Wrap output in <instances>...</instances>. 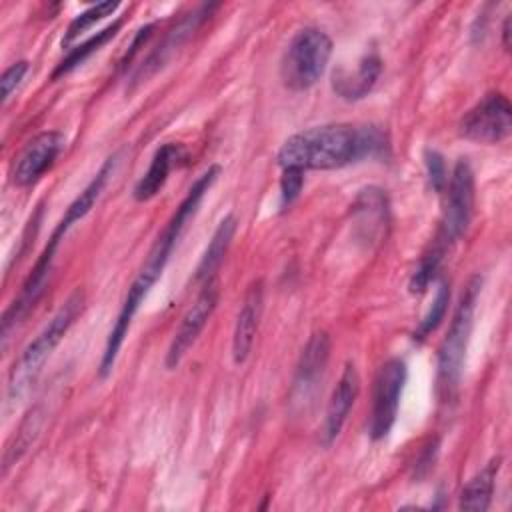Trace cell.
<instances>
[{
    "instance_id": "cell-1",
    "label": "cell",
    "mask_w": 512,
    "mask_h": 512,
    "mask_svg": "<svg viewBox=\"0 0 512 512\" xmlns=\"http://www.w3.org/2000/svg\"><path fill=\"white\" fill-rule=\"evenodd\" d=\"M220 174V166L212 164L208 166V170H204L196 180L194 184L190 186L188 194L184 196V200L178 204V208L174 210V214L170 216L168 224L164 226V230L158 234V238L154 240L142 268L138 270L136 278L132 280L126 296H124V302L120 306V312L116 316V322L108 334V340H106V346H104V352H102V360H100V376L106 378L114 364H116V358H118V352L124 344V338L128 336V330H130V324L142 304V300L146 298V294L150 292V288L156 284V280L162 276L168 260H170V254L182 234V230L186 228V222L190 220V216H194L200 200L204 198V194L212 188V184L216 182Z\"/></svg>"
},
{
    "instance_id": "cell-2",
    "label": "cell",
    "mask_w": 512,
    "mask_h": 512,
    "mask_svg": "<svg viewBox=\"0 0 512 512\" xmlns=\"http://www.w3.org/2000/svg\"><path fill=\"white\" fill-rule=\"evenodd\" d=\"M388 136L376 124H324L292 134L278 150L280 168L336 170L388 154Z\"/></svg>"
},
{
    "instance_id": "cell-3",
    "label": "cell",
    "mask_w": 512,
    "mask_h": 512,
    "mask_svg": "<svg viewBox=\"0 0 512 512\" xmlns=\"http://www.w3.org/2000/svg\"><path fill=\"white\" fill-rule=\"evenodd\" d=\"M84 294L80 290L72 292L66 302L56 310V314L48 320V324L36 334L32 342L22 350L20 360L12 366L8 378V400L16 402V398L24 392V388L36 378L52 350L60 344L64 334L70 330L74 320L82 310Z\"/></svg>"
},
{
    "instance_id": "cell-4",
    "label": "cell",
    "mask_w": 512,
    "mask_h": 512,
    "mask_svg": "<svg viewBox=\"0 0 512 512\" xmlns=\"http://www.w3.org/2000/svg\"><path fill=\"white\" fill-rule=\"evenodd\" d=\"M482 288V278L472 276L456 304L454 316L450 320V328L438 348V392L444 400H450L460 384L462 364L466 356V346L472 330V318L478 302V294Z\"/></svg>"
},
{
    "instance_id": "cell-5",
    "label": "cell",
    "mask_w": 512,
    "mask_h": 512,
    "mask_svg": "<svg viewBox=\"0 0 512 512\" xmlns=\"http://www.w3.org/2000/svg\"><path fill=\"white\" fill-rule=\"evenodd\" d=\"M330 56L332 40L324 30L316 26L298 30L288 42L280 60L282 84L292 92L312 88L326 72Z\"/></svg>"
},
{
    "instance_id": "cell-6",
    "label": "cell",
    "mask_w": 512,
    "mask_h": 512,
    "mask_svg": "<svg viewBox=\"0 0 512 512\" xmlns=\"http://www.w3.org/2000/svg\"><path fill=\"white\" fill-rule=\"evenodd\" d=\"M474 212V170L466 158H460L452 170L448 182L446 208L440 222V228L434 236V242L444 250H450L454 242H458L472 220Z\"/></svg>"
},
{
    "instance_id": "cell-7",
    "label": "cell",
    "mask_w": 512,
    "mask_h": 512,
    "mask_svg": "<svg viewBox=\"0 0 512 512\" xmlns=\"http://www.w3.org/2000/svg\"><path fill=\"white\" fill-rule=\"evenodd\" d=\"M406 374V362L400 358H390L378 368L372 386V406L368 422V434L372 440H382L390 434L398 416Z\"/></svg>"
},
{
    "instance_id": "cell-8",
    "label": "cell",
    "mask_w": 512,
    "mask_h": 512,
    "mask_svg": "<svg viewBox=\"0 0 512 512\" xmlns=\"http://www.w3.org/2000/svg\"><path fill=\"white\" fill-rule=\"evenodd\" d=\"M512 108L504 94L490 92L476 102L458 122L460 136L480 142L496 144L510 136Z\"/></svg>"
},
{
    "instance_id": "cell-9",
    "label": "cell",
    "mask_w": 512,
    "mask_h": 512,
    "mask_svg": "<svg viewBox=\"0 0 512 512\" xmlns=\"http://www.w3.org/2000/svg\"><path fill=\"white\" fill-rule=\"evenodd\" d=\"M218 296H220V288H218L216 278L202 284L200 294L196 296L194 304L182 316V320H180V324H178V328H176V332L170 340V346L166 350L164 366L168 370H174L182 362L186 352L192 348V344L198 340L200 332L204 330L206 322L210 320L212 312L216 310Z\"/></svg>"
},
{
    "instance_id": "cell-10",
    "label": "cell",
    "mask_w": 512,
    "mask_h": 512,
    "mask_svg": "<svg viewBox=\"0 0 512 512\" xmlns=\"http://www.w3.org/2000/svg\"><path fill=\"white\" fill-rule=\"evenodd\" d=\"M58 240L50 238L48 244L44 246L42 254L38 256L34 268L30 270V274L26 276L20 294L12 300V304L6 308L4 316H2V340L6 344L8 334L12 328H16L18 322H22L26 318V314L36 306V302L40 300V296L44 294V288L48 284L50 272H52V264H54V254L58 248Z\"/></svg>"
},
{
    "instance_id": "cell-11",
    "label": "cell",
    "mask_w": 512,
    "mask_h": 512,
    "mask_svg": "<svg viewBox=\"0 0 512 512\" xmlns=\"http://www.w3.org/2000/svg\"><path fill=\"white\" fill-rule=\"evenodd\" d=\"M330 358V338L326 332H316L310 336L300 352L294 380H292V402L306 406L316 396L320 382L324 378Z\"/></svg>"
},
{
    "instance_id": "cell-12",
    "label": "cell",
    "mask_w": 512,
    "mask_h": 512,
    "mask_svg": "<svg viewBox=\"0 0 512 512\" xmlns=\"http://www.w3.org/2000/svg\"><path fill=\"white\" fill-rule=\"evenodd\" d=\"M64 134L58 130H46L36 134L24 150L18 154L12 166V182L20 188L34 184L40 176L52 168L60 152L64 150Z\"/></svg>"
},
{
    "instance_id": "cell-13",
    "label": "cell",
    "mask_w": 512,
    "mask_h": 512,
    "mask_svg": "<svg viewBox=\"0 0 512 512\" xmlns=\"http://www.w3.org/2000/svg\"><path fill=\"white\" fill-rule=\"evenodd\" d=\"M218 8V4H200L196 10L186 14L166 36L164 40L144 58V62L132 72V82H142L154 72H158L170 56L202 26V22Z\"/></svg>"
},
{
    "instance_id": "cell-14",
    "label": "cell",
    "mask_w": 512,
    "mask_h": 512,
    "mask_svg": "<svg viewBox=\"0 0 512 512\" xmlns=\"http://www.w3.org/2000/svg\"><path fill=\"white\" fill-rule=\"evenodd\" d=\"M262 304H264V286L262 280H254L240 304L234 334H232V360L234 364H244L246 358L252 352V344L258 332V322L262 316Z\"/></svg>"
},
{
    "instance_id": "cell-15",
    "label": "cell",
    "mask_w": 512,
    "mask_h": 512,
    "mask_svg": "<svg viewBox=\"0 0 512 512\" xmlns=\"http://www.w3.org/2000/svg\"><path fill=\"white\" fill-rule=\"evenodd\" d=\"M360 392V376L354 364H346L338 384L332 390V396L328 400L326 406V414H324V426H322V442L326 446H330L338 434L342 432V426L358 398Z\"/></svg>"
},
{
    "instance_id": "cell-16",
    "label": "cell",
    "mask_w": 512,
    "mask_h": 512,
    "mask_svg": "<svg viewBox=\"0 0 512 512\" xmlns=\"http://www.w3.org/2000/svg\"><path fill=\"white\" fill-rule=\"evenodd\" d=\"M118 158H120V154L114 152L112 156H108V158L104 160V164L98 168V172L92 176V180L84 186V190L70 202V206L66 208V214L62 216V220L58 222V226L54 228V232H52L50 238H54V240H58V242L64 240L66 232L94 208L96 200L100 198L104 186L108 184L110 176L114 174V170H116V166H118Z\"/></svg>"
},
{
    "instance_id": "cell-17",
    "label": "cell",
    "mask_w": 512,
    "mask_h": 512,
    "mask_svg": "<svg viewBox=\"0 0 512 512\" xmlns=\"http://www.w3.org/2000/svg\"><path fill=\"white\" fill-rule=\"evenodd\" d=\"M382 72V60L376 52L364 54L352 70L338 68L332 74V90L336 96L352 102L368 96V92L376 86Z\"/></svg>"
},
{
    "instance_id": "cell-18",
    "label": "cell",
    "mask_w": 512,
    "mask_h": 512,
    "mask_svg": "<svg viewBox=\"0 0 512 512\" xmlns=\"http://www.w3.org/2000/svg\"><path fill=\"white\" fill-rule=\"evenodd\" d=\"M184 158H186V150H184L182 144H176V142H166V144H162V146L154 152L148 170H146V172L142 174V178L136 182L134 192H132L134 200L146 202V200L154 198V196L162 190V186L166 184V180H168L172 168L178 166Z\"/></svg>"
},
{
    "instance_id": "cell-19",
    "label": "cell",
    "mask_w": 512,
    "mask_h": 512,
    "mask_svg": "<svg viewBox=\"0 0 512 512\" xmlns=\"http://www.w3.org/2000/svg\"><path fill=\"white\" fill-rule=\"evenodd\" d=\"M236 226H238V220L234 214H226L218 228L214 230L198 266H196V274H194V280L204 284L212 278H216V272L220 270L222 262H224V256L232 244V238H234V232H236Z\"/></svg>"
},
{
    "instance_id": "cell-20",
    "label": "cell",
    "mask_w": 512,
    "mask_h": 512,
    "mask_svg": "<svg viewBox=\"0 0 512 512\" xmlns=\"http://www.w3.org/2000/svg\"><path fill=\"white\" fill-rule=\"evenodd\" d=\"M500 470V458H492L480 472H476L460 490L458 508L484 512L490 508L494 494V480Z\"/></svg>"
},
{
    "instance_id": "cell-21",
    "label": "cell",
    "mask_w": 512,
    "mask_h": 512,
    "mask_svg": "<svg viewBox=\"0 0 512 512\" xmlns=\"http://www.w3.org/2000/svg\"><path fill=\"white\" fill-rule=\"evenodd\" d=\"M354 212L358 216V226H366L368 224L366 238L372 240L376 232H382V228H384V224L388 220L386 194H382V190H378V188L362 190L358 194V198H356Z\"/></svg>"
},
{
    "instance_id": "cell-22",
    "label": "cell",
    "mask_w": 512,
    "mask_h": 512,
    "mask_svg": "<svg viewBox=\"0 0 512 512\" xmlns=\"http://www.w3.org/2000/svg\"><path fill=\"white\" fill-rule=\"evenodd\" d=\"M120 26H122V20H116V22L108 24L106 28L94 32V34H92L88 40H84L82 44H76L74 48H70L68 54L64 56V60L54 68L52 78L56 80V78H60V76L72 72L76 66H80L88 56H92L94 52H98L110 38H114L116 32L120 30Z\"/></svg>"
},
{
    "instance_id": "cell-23",
    "label": "cell",
    "mask_w": 512,
    "mask_h": 512,
    "mask_svg": "<svg viewBox=\"0 0 512 512\" xmlns=\"http://www.w3.org/2000/svg\"><path fill=\"white\" fill-rule=\"evenodd\" d=\"M40 422H42V412L40 408H32L26 418L22 420L16 436H14V442L8 444L6 452H4V464H2V472L6 474L8 468L20 460V456L28 450V446L34 442V438L38 436V430H40Z\"/></svg>"
},
{
    "instance_id": "cell-24",
    "label": "cell",
    "mask_w": 512,
    "mask_h": 512,
    "mask_svg": "<svg viewBox=\"0 0 512 512\" xmlns=\"http://www.w3.org/2000/svg\"><path fill=\"white\" fill-rule=\"evenodd\" d=\"M120 2H112V0H106V2H98L90 8H86L84 12H80L78 16L72 18V22L68 24L66 28V34L62 38V46H70L82 32H86L90 26H94L98 20L114 14L118 10Z\"/></svg>"
},
{
    "instance_id": "cell-25",
    "label": "cell",
    "mask_w": 512,
    "mask_h": 512,
    "mask_svg": "<svg viewBox=\"0 0 512 512\" xmlns=\"http://www.w3.org/2000/svg\"><path fill=\"white\" fill-rule=\"evenodd\" d=\"M448 304H450V286L446 280H440L428 312L424 314V318L418 322V326L414 330V340H418V342L424 340L428 334H432L440 326V322L446 316Z\"/></svg>"
},
{
    "instance_id": "cell-26",
    "label": "cell",
    "mask_w": 512,
    "mask_h": 512,
    "mask_svg": "<svg viewBox=\"0 0 512 512\" xmlns=\"http://www.w3.org/2000/svg\"><path fill=\"white\" fill-rule=\"evenodd\" d=\"M304 172L298 168H282L280 178V208L286 210L302 192Z\"/></svg>"
},
{
    "instance_id": "cell-27",
    "label": "cell",
    "mask_w": 512,
    "mask_h": 512,
    "mask_svg": "<svg viewBox=\"0 0 512 512\" xmlns=\"http://www.w3.org/2000/svg\"><path fill=\"white\" fill-rule=\"evenodd\" d=\"M424 162H426V170H428V180H430V186L434 192H442V188L446 186L448 182V176H446V164H444V158L440 152L428 148L424 152Z\"/></svg>"
},
{
    "instance_id": "cell-28",
    "label": "cell",
    "mask_w": 512,
    "mask_h": 512,
    "mask_svg": "<svg viewBox=\"0 0 512 512\" xmlns=\"http://www.w3.org/2000/svg\"><path fill=\"white\" fill-rule=\"evenodd\" d=\"M28 72V62L26 60H18L14 64H10L4 72H2V78H0V84H2V104L8 102V98L12 96V92L18 88V84L22 82L24 74Z\"/></svg>"
},
{
    "instance_id": "cell-29",
    "label": "cell",
    "mask_w": 512,
    "mask_h": 512,
    "mask_svg": "<svg viewBox=\"0 0 512 512\" xmlns=\"http://www.w3.org/2000/svg\"><path fill=\"white\" fill-rule=\"evenodd\" d=\"M510 18H506L504 20V24H502V46L508 50L510 48Z\"/></svg>"
}]
</instances>
